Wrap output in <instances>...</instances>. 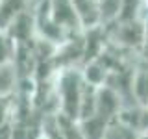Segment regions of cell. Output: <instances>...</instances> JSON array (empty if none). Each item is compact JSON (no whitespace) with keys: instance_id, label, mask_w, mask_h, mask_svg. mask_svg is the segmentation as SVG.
<instances>
[{"instance_id":"1","label":"cell","mask_w":148,"mask_h":139,"mask_svg":"<svg viewBox=\"0 0 148 139\" xmlns=\"http://www.w3.org/2000/svg\"><path fill=\"white\" fill-rule=\"evenodd\" d=\"M83 89H85V82L82 78V72H76L74 69H63L56 78L58 113L67 119L80 120Z\"/></svg>"},{"instance_id":"2","label":"cell","mask_w":148,"mask_h":139,"mask_svg":"<svg viewBox=\"0 0 148 139\" xmlns=\"http://www.w3.org/2000/svg\"><path fill=\"white\" fill-rule=\"evenodd\" d=\"M46 2L50 21L63 34V37H67V34H76L83 28L72 0H46Z\"/></svg>"},{"instance_id":"3","label":"cell","mask_w":148,"mask_h":139,"mask_svg":"<svg viewBox=\"0 0 148 139\" xmlns=\"http://www.w3.org/2000/svg\"><path fill=\"white\" fill-rule=\"evenodd\" d=\"M26 0H0V32H8L9 26L24 13Z\"/></svg>"},{"instance_id":"4","label":"cell","mask_w":148,"mask_h":139,"mask_svg":"<svg viewBox=\"0 0 148 139\" xmlns=\"http://www.w3.org/2000/svg\"><path fill=\"white\" fill-rule=\"evenodd\" d=\"M17 109V95L9 93V95H0V130L8 128L13 120Z\"/></svg>"},{"instance_id":"5","label":"cell","mask_w":148,"mask_h":139,"mask_svg":"<svg viewBox=\"0 0 148 139\" xmlns=\"http://www.w3.org/2000/svg\"><path fill=\"white\" fill-rule=\"evenodd\" d=\"M17 69L13 63L0 65V95H9L15 93L17 87Z\"/></svg>"},{"instance_id":"6","label":"cell","mask_w":148,"mask_h":139,"mask_svg":"<svg viewBox=\"0 0 148 139\" xmlns=\"http://www.w3.org/2000/svg\"><path fill=\"white\" fill-rule=\"evenodd\" d=\"M15 59V43L8 37L6 32H0V65L13 63Z\"/></svg>"},{"instance_id":"7","label":"cell","mask_w":148,"mask_h":139,"mask_svg":"<svg viewBox=\"0 0 148 139\" xmlns=\"http://www.w3.org/2000/svg\"><path fill=\"white\" fill-rule=\"evenodd\" d=\"M137 133H148V106H141L139 108Z\"/></svg>"},{"instance_id":"8","label":"cell","mask_w":148,"mask_h":139,"mask_svg":"<svg viewBox=\"0 0 148 139\" xmlns=\"http://www.w3.org/2000/svg\"><path fill=\"white\" fill-rule=\"evenodd\" d=\"M135 139H148V133H137Z\"/></svg>"},{"instance_id":"9","label":"cell","mask_w":148,"mask_h":139,"mask_svg":"<svg viewBox=\"0 0 148 139\" xmlns=\"http://www.w3.org/2000/svg\"><path fill=\"white\" fill-rule=\"evenodd\" d=\"M141 4H143V8H145L146 11H148V0H141Z\"/></svg>"},{"instance_id":"10","label":"cell","mask_w":148,"mask_h":139,"mask_svg":"<svg viewBox=\"0 0 148 139\" xmlns=\"http://www.w3.org/2000/svg\"><path fill=\"white\" fill-rule=\"evenodd\" d=\"M39 139H48V137H46V136H45V133H43V136H41V137H39Z\"/></svg>"}]
</instances>
